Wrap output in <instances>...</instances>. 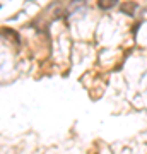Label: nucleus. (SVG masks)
<instances>
[{
  "instance_id": "1",
  "label": "nucleus",
  "mask_w": 147,
  "mask_h": 154,
  "mask_svg": "<svg viewBox=\"0 0 147 154\" xmlns=\"http://www.w3.org/2000/svg\"><path fill=\"white\" fill-rule=\"evenodd\" d=\"M120 10H122L123 14H127V15H134V14H135V10H137V3H135V2H130V0H127L125 3H122V5H120Z\"/></svg>"
},
{
  "instance_id": "2",
  "label": "nucleus",
  "mask_w": 147,
  "mask_h": 154,
  "mask_svg": "<svg viewBox=\"0 0 147 154\" xmlns=\"http://www.w3.org/2000/svg\"><path fill=\"white\" fill-rule=\"evenodd\" d=\"M118 3V0H98V7L103 9V10H108L111 7H115Z\"/></svg>"
}]
</instances>
